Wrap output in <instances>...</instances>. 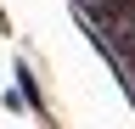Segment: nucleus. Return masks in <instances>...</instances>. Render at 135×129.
Returning <instances> with one entry per match:
<instances>
[{"mask_svg": "<svg viewBox=\"0 0 135 129\" xmlns=\"http://www.w3.org/2000/svg\"><path fill=\"white\" fill-rule=\"evenodd\" d=\"M17 95L28 101V112H45V95H40V79H34L28 62H17Z\"/></svg>", "mask_w": 135, "mask_h": 129, "instance_id": "nucleus-1", "label": "nucleus"}]
</instances>
